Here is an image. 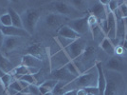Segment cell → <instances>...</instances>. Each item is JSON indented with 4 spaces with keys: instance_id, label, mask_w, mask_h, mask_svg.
I'll return each instance as SVG.
<instances>
[{
    "instance_id": "1",
    "label": "cell",
    "mask_w": 127,
    "mask_h": 95,
    "mask_svg": "<svg viewBox=\"0 0 127 95\" xmlns=\"http://www.w3.org/2000/svg\"><path fill=\"white\" fill-rule=\"evenodd\" d=\"M98 79H99V73H98V69L94 65L91 67L86 71L76 77L73 81L70 83L64 85V92L67 90H80V89H86V88H98Z\"/></svg>"
},
{
    "instance_id": "2",
    "label": "cell",
    "mask_w": 127,
    "mask_h": 95,
    "mask_svg": "<svg viewBox=\"0 0 127 95\" xmlns=\"http://www.w3.org/2000/svg\"><path fill=\"white\" fill-rule=\"evenodd\" d=\"M106 87L104 95H123L125 92V80L122 73L106 70Z\"/></svg>"
},
{
    "instance_id": "3",
    "label": "cell",
    "mask_w": 127,
    "mask_h": 95,
    "mask_svg": "<svg viewBox=\"0 0 127 95\" xmlns=\"http://www.w3.org/2000/svg\"><path fill=\"white\" fill-rule=\"evenodd\" d=\"M50 8L53 12L64 16L66 18H69V20L77 19V18L85 16L84 13L75 10L68 3V1H53L50 4Z\"/></svg>"
},
{
    "instance_id": "4",
    "label": "cell",
    "mask_w": 127,
    "mask_h": 95,
    "mask_svg": "<svg viewBox=\"0 0 127 95\" xmlns=\"http://www.w3.org/2000/svg\"><path fill=\"white\" fill-rule=\"evenodd\" d=\"M40 12L36 9H28L21 14L23 28L31 35L34 33L38 22L40 20Z\"/></svg>"
},
{
    "instance_id": "5",
    "label": "cell",
    "mask_w": 127,
    "mask_h": 95,
    "mask_svg": "<svg viewBox=\"0 0 127 95\" xmlns=\"http://www.w3.org/2000/svg\"><path fill=\"white\" fill-rule=\"evenodd\" d=\"M86 46H87L86 41L82 39V38H79L77 40H74L68 47H66L64 50L65 51V53L67 54V56H68L71 61H75L76 59L80 58L83 55Z\"/></svg>"
},
{
    "instance_id": "6",
    "label": "cell",
    "mask_w": 127,
    "mask_h": 95,
    "mask_svg": "<svg viewBox=\"0 0 127 95\" xmlns=\"http://www.w3.org/2000/svg\"><path fill=\"white\" fill-rule=\"evenodd\" d=\"M87 17H88V15H85L83 17L77 18V19L69 20L66 25H68L71 29H73L75 32H77L78 34H80L81 36L85 35V34H86L87 32H89V26H88V23H87Z\"/></svg>"
},
{
    "instance_id": "7",
    "label": "cell",
    "mask_w": 127,
    "mask_h": 95,
    "mask_svg": "<svg viewBox=\"0 0 127 95\" xmlns=\"http://www.w3.org/2000/svg\"><path fill=\"white\" fill-rule=\"evenodd\" d=\"M70 61L71 60L69 59L67 54L65 53V51L64 49L59 50L56 53H54L53 55H51V57H50L51 71L57 69H60V68H63L66 64H68Z\"/></svg>"
},
{
    "instance_id": "8",
    "label": "cell",
    "mask_w": 127,
    "mask_h": 95,
    "mask_svg": "<svg viewBox=\"0 0 127 95\" xmlns=\"http://www.w3.org/2000/svg\"><path fill=\"white\" fill-rule=\"evenodd\" d=\"M67 18L55 13V12H49L45 17V24L46 26L49 28L50 30H55V29H60L63 26L64 21H65Z\"/></svg>"
},
{
    "instance_id": "9",
    "label": "cell",
    "mask_w": 127,
    "mask_h": 95,
    "mask_svg": "<svg viewBox=\"0 0 127 95\" xmlns=\"http://www.w3.org/2000/svg\"><path fill=\"white\" fill-rule=\"evenodd\" d=\"M89 12L90 14L95 16L99 22L106 19L107 13L109 11H107L106 7L101 5L100 1H94V2H89Z\"/></svg>"
},
{
    "instance_id": "10",
    "label": "cell",
    "mask_w": 127,
    "mask_h": 95,
    "mask_svg": "<svg viewBox=\"0 0 127 95\" xmlns=\"http://www.w3.org/2000/svg\"><path fill=\"white\" fill-rule=\"evenodd\" d=\"M51 76L53 77L54 80H57L59 82H64L65 84L70 83L71 81H73L75 79L74 76H72L71 74L69 73L68 70L66 69L65 67L52 70L51 71Z\"/></svg>"
},
{
    "instance_id": "11",
    "label": "cell",
    "mask_w": 127,
    "mask_h": 95,
    "mask_svg": "<svg viewBox=\"0 0 127 95\" xmlns=\"http://www.w3.org/2000/svg\"><path fill=\"white\" fill-rule=\"evenodd\" d=\"M107 35L106 37L110 40H115L117 38V19L113 12H108L107 13Z\"/></svg>"
},
{
    "instance_id": "12",
    "label": "cell",
    "mask_w": 127,
    "mask_h": 95,
    "mask_svg": "<svg viewBox=\"0 0 127 95\" xmlns=\"http://www.w3.org/2000/svg\"><path fill=\"white\" fill-rule=\"evenodd\" d=\"M125 67H126L125 64L120 58H116V57H111L105 64V68L107 69V70H111L119 73H122L125 69Z\"/></svg>"
},
{
    "instance_id": "13",
    "label": "cell",
    "mask_w": 127,
    "mask_h": 95,
    "mask_svg": "<svg viewBox=\"0 0 127 95\" xmlns=\"http://www.w3.org/2000/svg\"><path fill=\"white\" fill-rule=\"evenodd\" d=\"M96 67L98 69V73H99V79H98V89H99V95H104V90L106 87V78L104 69L101 65V62L97 61L96 62Z\"/></svg>"
},
{
    "instance_id": "14",
    "label": "cell",
    "mask_w": 127,
    "mask_h": 95,
    "mask_svg": "<svg viewBox=\"0 0 127 95\" xmlns=\"http://www.w3.org/2000/svg\"><path fill=\"white\" fill-rule=\"evenodd\" d=\"M3 33L5 36H11V37H29L31 34L27 32L24 29H19L16 27H4L2 30Z\"/></svg>"
},
{
    "instance_id": "15",
    "label": "cell",
    "mask_w": 127,
    "mask_h": 95,
    "mask_svg": "<svg viewBox=\"0 0 127 95\" xmlns=\"http://www.w3.org/2000/svg\"><path fill=\"white\" fill-rule=\"evenodd\" d=\"M57 33H58V36L64 37V38H67L73 41L81 38V35L78 34L73 29H71L68 25H63L60 29H58Z\"/></svg>"
},
{
    "instance_id": "16",
    "label": "cell",
    "mask_w": 127,
    "mask_h": 95,
    "mask_svg": "<svg viewBox=\"0 0 127 95\" xmlns=\"http://www.w3.org/2000/svg\"><path fill=\"white\" fill-rule=\"evenodd\" d=\"M21 65L25 66L27 68H38L41 69L42 67V60L39 58L31 55V54H26L22 57Z\"/></svg>"
},
{
    "instance_id": "17",
    "label": "cell",
    "mask_w": 127,
    "mask_h": 95,
    "mask_svg": "<svg viewBox=\"0 0 127 95\" xmlns=\"http://www.w3.org/2000/svg\"><path fill=\"white\" fill-rule=\"evenodd\" d=\"M27 54H31L33 55L35 57L39 58L40 60H42L45 55H46V49L45 48L43 47V45L41 43H36V44H33L32 46L27 48Z\"/></svg>"
},
{
    "instance_id": "18",
    "label": "cell",
    "mask_w": 127,
    "mask_h": 95,
    "mask_svg": "<svg viewBox=\"0 0 127 95\" xmlns=\"http://www.w3.org/2000/svg\"><path fill=\"white\" fill-rule=\"evenodd\" d=\"M89 32H91V34H92L93 40H94L96 43H98L99 45L103 41V39L106 37V34L104 33V32L101 30V28L100 27L99 23L94 25V26L90 27Z\"/></svg>"
},
{
    "instance_id": "19",
    "label": "cell",
    "mask_w": 127,
    "mask_h": 95,
    "mask_svg": "<svg viewBox=\"0 0 127 95\" xmlns=\"http://www.w3.org/2000/svg\"><path fill=\"white\" fill-rule=\"evenodd\" d=\"M126 35V28L124 24V20L122 18L117 19V40L120 43H122L125 39Z\"/></svg>"
},
{
    "instance_id": "20",
    "label": "cell",
    "mask_w": 127,
    "mask_h": 95,
    "mask_svg": "<svg viewBox=\"0 0 127 95\" xmlns=\"http://www.w3.org/2000/svg\"><path fill=\"white\" fill-rule=\"evenodd\" d=\"M68 3L74 8L75 10L84 13L85 11L89 10V1L85 0H71L68 1Z\"/></svg>"
},
{
    "instance_id": "21",
    "label": "cell",
    "mask_w": 127,
    "mask_h": 95,
    "mask_svg": "<svg viewBox=\"0 0 127 95\" xmlns=\"http://www.w3.org/2000/svg\"><path fill=\"white\" fill-rule=\"evenodd\" d=\"M100 47H101V49H102L106 54H108L109 56H111V57H114V56H115V46L112 44L111 40L108 39L107 37H105V38L103 39V41L100 44Z\"/></svg>"
},
{
    "instance_id": "22",
    "label": "cell",
    "mask_w": 127,
    "mask_h": 95,
    "mask_svg": "<svg viewBox=\"0 0 127 95\" xmlns=\"http://www.w3.org/2000/svg\"><path fill=\"white\" fill-rule=\"evenodd\" d=\"M8 13L11 15L12 26L16 27V28H19V29H24L23 28V23H22V18L20 13H18L12 8H9L8 9Z\"/></svg>"
},
{
    "instance_id": "23",
    "label": "cell",
    "mask_w": 127,
    "mask_h": 95,
    "mask_svg": "<svg viewBox=\"0 0 127 95\" xmlns=\"http://www.w3.org/2000/svg\"><path fill=\"white\" fill-rule=\"evenodd\" d=\"M0 69L5 73H11V70L14 69L11 61L6 56H4L1 52H0Z\"/></svg>"
},
{
    "instance_id": "24",
    "label": "cell",
    "mask_w": 127,
    "mask_h": 95,
    "mask_svg": "<svg viewBox=\"0 0 127 95\" xmlns=\"http://www.w3.org/2000/svg\"><path fill=\"white\" fill-rule=\"evenodd\" d=\"M18 45H19L18 37L6 36L4 44H3V48H5L6 50H12V49H14Z\"/></svg>"
},
{
    "instance_id": "25",
    "label": "cell",
    "mask_w": 127,
    "mask_h": 95,
    "mask_svg": "<svg viewBox=\"0 0 127 95\" xmlns=\"http://www.w3.org/2000/svg\"><path fill=\"white\" fill-rule=\"evenodd\" d=\"M64 67L68 70L69 73L71 74L72 76H74L75 78L82 74V72L80 71L79 68H78V66H77V64L75 63L74 61H70V62H69L68 64H66Z\"/></svg>"
},
{
    "instance_id": "26",
    "label": "cell",
    "mask_w": 127,
    "mask_h": 95,
    "mask_svg": "<svg viewBox=\"0 0 127 95\" xmlns=\"http://www.w3.org/2000/svg\"><path fill=\"white\" fill-rule=\"evenodd\" d=\"M11 74L13 77H16L17 79H19L23 75L29 74V71H28V68L27 67L23 66V65H20V66H18V67H16V68L12 69Z\"/></svg>"
},
{
    "instance_id": "27",
    "label": "cell",
    "mask_w": 127,
    "mask_h": 95,
    "mask_svg": "<svg viewBox=\"0 0 127 95\" xmlns=\"http://www.w3.org/2000/svg\"><path fill=\"white\" fill-rule=\"evenodd\" d=\"M96 53V48L95 47H93V46H86L85 48V51L83 53V55L81 56L83 60H91V59L94 57V55H95Z\"/></svg>"
},
{
    "instance_id": "28",
    "label": "cell",
    "mask_w": 127,
    "mask_h": 95,
    "mask_svg": "<svg viewBox=\"0 0 127 95\" xmlns=\"http://www.w3.org/2000/svg\"><path fill=\"white\" fill-rule=\"evenodd\" d=\"M58 83L57 80H54V79H48L46 80L45 82H43L41 85H39L40 87H42L43 89H45L46 90H48V92L49 91H53L54 88L56 87V85Z\"/></svg>"
},
{
    "instance_id": "29",
    "label": "cell",
    "mask_w": 127,
    "mask_h": 95,
    "mask_svg": "<svg viewBox=\"0 0 127 95\" xmlns=\"http://www.w3.org/2000/svg\"><path fill=\"white\" fill-rule=\"evenodd\" d=\"M17 80L24 81V82L28 83L29 85H37V86H38L37 79H36L35 75H32V74H26V75H23V76H21L19 79H17Z\"/></svg>"
},
{
    "instance_id": "30",
    "label": "cell",
    "mask_w": 127,
    "mask_h": 95,
    "mask_svg": "<svg viewBox=\"0 0 127 95\" xmlns=\"http://www.w3.org/2000/svg\"><path fill=\"white\" fill-rule=\"evenodd\" d=\"M0 23L3 25V27H11L12 26V22H11V15L8 13V11L6 13H3L0 15Z\"/></svg>"
},
{
    "instance_id": "31",
    "label": "cell",
    "mask_w": 127,
    "mask_h": 95,
    "mask_svg": "<svg viewBox=\"0 0 127 95\" xmlns=\"http://www.w3.org/2000/svg\"><path fill=\"white\" fill-rule=\"evenodd\" d=\"M123 1H118V0H109V4L106 7L107 11L110 12H115L119 9V7L121 6Z\"/></svg>"
},
{
    "instance_id": "32",
    "label": "cell",
    "mask_w": 127,
    "mask_h": 95,
    "mask_svg": "<svg viewBox=\"0 0 127 95\" xmlns=\"http://www.w3.org/2000/svg\"><path fill=\"white\" fill-rule=\"evenodd\" d=\"M1 81H2L3 86H4V89L7 90L14 80H13V76H12L11 73H6L5 75L1 78Z\"/></svg>"
},
{
    "instance_id": "33",
    "label": "cell",
    "mask_w": 127,
    "mask_h": 95,
    "mask_svg": "<svg viewBox=\"0 0 127 95\" xmlns=\"http://www.w3.org/2000/svg\"><path fill=\"white\" fill-rule=\"evenodd\" d=\"M56 40L58 41L59 45L63 48V49H64L66 47H68L69 45L73 42V40H70V39H67V38H64V37L62 36H58Z\"/></svg>"
},
{
    "instance_id": "34",
    "label": "cell",
    "mask_w": 127,
    "mask_h": 95,
    "mask_svg": "<svg viewBox=\"0 0 127 95\" xmlns=\"http://www.w3.org/2000/svg\"><path fill=\"white\" fill-rule=\"evenodd\" d=\"M64 85L65 83H64V82H59L57 83L56 85V87L54 88V90H53V94L55 95H62L63 93H64Z\"/></svg>"
},
{
    "instance_id": "35",
    "label": "cell",
    "mask_w": 127,
    "mask_h": 95,
    "mask_svg": "<svg viewBox=\"0 0 127 95\" xmlns=\"http://www.w3.org/2000/svg\"><path fill=\"white\" fill-rule=\"evenodd\" d=\"M8 89L13 90L14 91H16L17 93H18V92H21L22 90H23V88H22V86H21V84H20V82H19V80H17V79L14 80Z\"/></svg>"
},
{
    "instance_id": "36",
    "label": "cell",
    "mask_w": 127,
    "mask_h": 95,
    "mask_svg": "<svg viewBox=\"0 0 127 95\" xmlns=\"http://www.w3.org/2000/svg\"><path fill=\"white\" fill-rule=\"evenodd\" d=\"M119 11L122 15V19H125L127 18V2L126 1H123L121 6L119 7Z\"/></svg>"
},
{
    "instance_id": "37",
    "label": "cell",
    "mask_w": 127,
    "mask_h": 95,
    "mask_svg": "<svg viewBox=\"0 0 127 95\" xmlns=\"http://www.w3.org/2000/svg\"><path fill=\"white\" fill-rule=\"evenodd\" d=\"M87 23H88V26L92 27L94 26V25H96V24H98L99 22H98V19L96 18L94 15H92V14H89L88 15V17H87Z\"/></svg>"
},
{
    "instance_id": "38",
    "label": "cell",
    "mask_w": 127,
    "mask_h": 95,
    "mask_svg": "<svg viewBox=\"0 0 127 95\" xmlns=\"http://www.w3.org/2000/svg\"><path fill=\"white\" fill-rule=\"evenodd\" d=\"M125 52V50H124V48L121 46V45H119V46H116L115 47V55H118V56H122L123 55Z\"/></svg>"
},
{
    "instance_id": "39",
    "label": "cell",
    "mask_w": 127,
    "mask_h": 95,
    "mask_svg": "<svg viewBox=\"0 0 127 95\" xmlns=\"http://www.w3.org/2000/svg\"><path fill=\"white\" fill-rule=\"evenodd\" d=\"M85 90L87 93H91V94H94V95H99V89H98L97 87H96V88H86Z\"/></svg>"
},
{
    "instance_id": "40",
    "label": "cell",
    "mask_w": 127,
    "mask_h": 95,
    "mask_svg": "<svg viewBox=\"0 0 127 95\" xmlns=\"http://www.w3.org/2000/svg\"><path fill=\"white\" fill-rule=\"evenodd\" d=\"M40 69H38V68H28V71H29V74L36 75L40 71Z\"/></svg>"
},
{
    "instance_id": "41",
    "label": "cell",
    "mask_w": 127,
    "mask_h": 95,
    "mask_svg": "<svg viewBox=\"0 0 127 95\" xmlns=\"http://www.w3.org/2000/svg\"><path fill=\"white\" fill-rule=\"evenodd\" d=\"M5 34L3 33L2 31H0V48L3 47V44H4V41H5Z\"/></svg>"
},
{
    "instance_id": "42",
    "label": "cell",
    "mask_w": 127,
    "mask_h": 95,
    "mask_svg": "<svg viewBox=\"0 0 127 95\" xmlns=\"http://www.w3.org/2000/svg\"><path fill=\"white\" fill-rule=\"evenodd\" d=\"M62 95H77V90H67Z\"/></svg>"
},
{
    "instance_id": "43",
    "label": "cell",
    "mask_w": 127,
    "mask_h": 95,
    "mask_svg": "<svg viewBox=\"0 0 127 95\" xmlns=\"http://www.w3.org/2000/svg\"><path fill=\"white\" fill-rule=\"evenodd\" d=\"M77 95H86V91H85V89L77 90Z\"/></svg>"
},
{
    "instance_id": "44",
    "label": "cell",
    "mask_w": 127,
    "mask_h": 95,
    "mask_svg": "<svg viewBox=\"0 0 127 95\" xmlns=\"http://www.w3.org/2000/svg\"><path fill=\"white\" fill-rule=\"evenodd\" d=\"M121 46L124 48V50H125V51H127V40H125V39H124V40L121 43Z\"/></svg>"
},
{
    "instance_id": "45",
    "label": "cell",
    "mask_w": 127,
    "mask_h": 95,
    "mask_svg": "<svg viewBox=\"0 0 127 95\" xmlns=\"http://www.w3.org/2000/svg\"><path fill=\"white\" fill-rule=\"evenodd\" d=\"M5 72H4V71H3V70H2V69H0V79H1V78H2V77H3V76H4V75H5Z\"/></svg>"
},
{
    "instance_id": "46",
    "label": "cell",
    "mask_w": 127,
    "mask_h": 95,
    "mask_svg": "<svg viewBox=\"0 0 127 95\" xmlns=\"http://www.w3.org/2000/svg\"><path fill=\"white\" fill-rule=\"evenodd\" d=\"M3 89H4V86H3L2 81H1V79H0V90H3Z\"/></svg>"
},
{
    "instance_id": "47",
    "label": "cell",
    "mask_w": 127,
    "mask_h": 95,
    "mask_svg": "<svg viewBox=\"0 0 127 95\" xmlns=\"http://www.w3.org/2000/svg\"><path fill=\"white\" fill-rule=\"evenodd\" d=\"M124 20V24H125V28H126V33H127V18L123 19Z\"/></svg>"
},
{
    "instance_id": "48",
    "label": "cell",
    "mask_w": 127,
    "mask_h": 95,
    "mask_svg": "<svg viewBox=\"0 0 127 95\" xmlns=\"http://www.w3.org/2000/svg\"><path fill=\"white\" fill-rule=\"evenodd\" d=\"M15 95H30V94H27V93H23V92H18L17 94Z\"/></svg>"
},
{
    "instance_id": "49",
    "label": "cell",
    "mask_w": 127,
    "mask_h": 95,
    "mask_svg": "<svg viewBox=\"0 0 127 95\" xmlns=\"http://www.w3.org/2000/svg\"><path fill=\"white\" fill-rule=\"evenodd\" d=\"M44 95H54V94H53L52 91H49V92H47L46 94H44Z\"/></svg>"
},
{
    "instance_id": "50",
    "label": "cell",
    "mask_w": 127,
    "mask_h": 95,
    "mask_svg": "<svg viewBox=\"0 0 127 95\" xmlns=\"http://www.w3.org/2000/svg\"><path fill=\"white\" fill-rule=\"evenodd\" d=\"M3 28H4V27H3V25L0 23V31H2V30H3Z\"/></svg>"
},
{
    "instance_id": "51",
    "label": "cell",
    "mask_w": 127,
    "mask_h": 95,
    "mask_svg": "<svg viewBox=\"0 0 127 95\" xmlns=\"http://www.w3.org/2000/svg\"><path fill=\"white\" fill-rule=\"evenodd\" d=\"M86 95H94V94H91V93H87V92H86Z\"/></svg>"
},
{
    "instance_id": "52",
    "label": "cell",
    "mask_w": 127,
    "mask_h": 95,
    "mask_svg": "<svg viewBox=\"0 0 127 95\" xmlns=\"http://www.w3.org/2000/svg\"><path fill=\"white\" fill-rule=\"evenodd\" d=\"M125 40H127V33H126V35H125Z\"/></svg>"
},
{
    "instance_id": "53",
    "label": "cell",
    "mask_w": 127,
    "mask_h": 95,
    "mask_svg": "<svg viewBox=\"0 0 127 95\" xmlns=\"http://www.w3.org/2000/svg\"><path fill=\"white\" fill-rule=\"evenodd\" d=\"M126 2H127V1H126Z\"/></svg>"
}]
</instances>
